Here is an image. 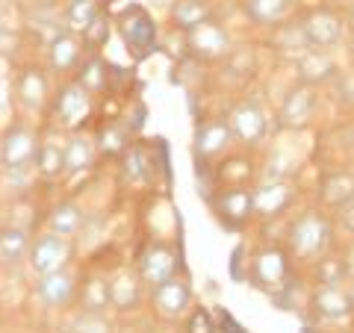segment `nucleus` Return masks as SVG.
Returning a JSON list of instances; mask_svg holds the SVG:
<instances>
[{
	"mask_svg": "<svg viewBox=\"0 0 354 333\" xmlns=\"http://www.w3.org/2000/svg\"><path fill=\"white\" fill-rule=\"evenodd\" d=\"M348 57H351V62H354V39H351V44H348Z\"/></svg>",
	"mask_w": 354,
	"mask_h": 333,
	"instance_id": "42",
	"label": "nucleus"
},
{
	"mask_svg": "<svg viewBox=\"0 0 354 333\" xmlns=\"http://www.w3.org/2000/svg\"><path fill=\"white\" fill-rule=\"evenodd\" d=\"M313 115H316V88L298 83L295 88L286 92V97L278 106V127L301 133L313 124Z\"/></svg>",
	"mask_w": 354,
	"mask_h": 333,
	"instance_id": "10",
	"label": "nucleus"
},
{
	"mask_svg": "<svg viewBox=\"0 0 354 333\" xmlns=\"http://www.w3.org/2000/svg\"><path fill=\"white\" fill-rule=\"evenodd\" d=\"M95 157H97L95 139H88L80 130L71 133V136L65 139V177H80L86 171H92Z\"/></svg>",
	"mask_w": 354,
	"mask_h": 333,
	"instance_id": "21",
	"label": "nucleus"
},
{
	"mask_svg": "<svg viewBox=\"0 0 354 333\" xmlns=\"http://www.w3.org/2000/svg\"><path fill=\"white\" fill-rule=\"evenodd\" d=\"M142 277L139 272L130 274V272H118L115 277H109V298H113V307L127 313V310H136L142 304Z\"/></svg>",
	"mask_w": 354,
	"mask_h": 333,
	"instance_id": "23",
	"label": "nucleus"
},
{
	"mask_svg": "<svg viewBox=\"0 0 354 333\" xmlns=\"http://www.w3.org/2000/svg\"><path fill=\"white\" fill-rule=\"evenodd\" d=\"M15 97H18V104L24 113H30V115L41 113L50 101V80H48V74H44V68L27 65L15 80Z\"/></svg>",
	"mask_w": 354,
	"mask_h": 333,
	"instance_id": "17",
	"label": "nucleus"
},
{
	"mask_svg": "<svg viewBox=\"0 0 354 333\" xmlns=\"http://www.w3.org/2000/svg\"><path fill=\"white\" fill-rule=\"evenodd\" d=\"M351 201H354V171L337 169V171H328L322 180H319V204L325 209L339 213V209Z\"/></svg>",
	"mask_w": 354,
	"mask_h": 333,
	"instance_id": "20",
	"label": "nucleus"
},
{
	"mask_svg": "<svg viewBox=\"0 0 354 333\" xmlns=\"http://www.w3.org/2000/svg\"><path fill=\"white\" fill-rule=\"evenodd\" d=\"M342 274L346 269L337 260H319V283H342Z\"/></svg>",
	"mask_w": 354,
	"mask_h": 333,
	"instance_id": "38",
	"label": "nucleus"
},
{
	"mask_svg": "<svg viewBox=\"0 0 354 333\" xmlns=\"http://www.w3.org/2000/svg\"><path fill=\"white\" fill-rule=\"evenodd\" d=\"M227 121L234 127V136L242 148H260L266 136H269V115L260 106V101L245 97L227 113Z\"/></svg>",
	"mask_w": 354,
	"mask_h": 333,
	"instance_id": "7",
	"label": "nucleus"
},
{
	"mask_svg": "<svg viewBox=\"0 0 354 333\" xmlns=\"http://www.w3.org/2000/svg\"><path fill=\"white\" fill-rule=\"evenodd\" d=\"M124 39L136 53H148L157 41V30H153L151 18L142 12V9H127L124 12Z\"/></svg>",
	"mask_w": 354,
	"mask_h": 333,
	"instance_id": "24",
	"label": "nucleus"
},
{
	"mask_svg": "<svg viewBox=\"0 0 354 333\" xmlns=\"http://www.w3.org/2000/svg\"><path fill=\"white\" fill-rule=\"evenodd\" d=\"M339 225H342V230L354 236V201L339 209Z\"/></svg>",
	"mask_w": 354,
	"mask_h": 333,
	"instance_id": "40",
	"label": "nucleus"
},
{
	"mask_svg": "<svg viewBox=\"0 0 354 333\" xmlns=\"http://www.w3.org/2000/svg\"><path fill=\"white\" fill-rule=\"evenodd\" d=\"M92 109H95V95L88 92L86 86H80L77 80H68L57 88L53 95V124L77 133L88 118H92Z\"/></svg>",
	"mask_w": 354,
	"mask_h": 333,
	"instance_id": "2",
	"label": "nucleus"
},
{
	"mask_svg": "<svg viewBox=\"0 0 354 333\" xmlns=\"http://www.w3.org/2000/svg\"><path fill=\"white\" fill-rule=\"evenodd\" d=\"M124 180L127 183H145L148 180V157L139 145H133L124 153Z\"/></svg>",
	"mask_w": 354,
	"mask_h": 333,
	"instance_id": "34",
	"label": "nucleus"
},
{
	"mask_svg": "<svg viewBox=\"0 0 354 333\" xmlns=\"http://www.w3.org/2000/svg\"><path fill=\"white\" fill-rule=\"evenodd\" d=\"M295 71H298V83L304 86H330L342 74L337 59L330 57V50H307L295 59Z\"/></svg>",
	"mask_w": 354,
	"mask_h": 333,
	"instance_id": "19",
	"label": "nucleus"
},
{
	"mask_svg": "<svg viewBox=\"0 0 354 333\" xmlns=\"http://www.w3.org/2000/svg\"><path fill=\"white\" fill-rule=\"evenodd\" d=\"M83 50H86V41L77 36V32L65 30V32H53L50 41H48V65L53 74H77V68L83 65Z\"/></svg>",
	"mask_w": 354,
	"mask_h": 333,
	"instance_id": "15",
	"label": "nucleus"
},
{
	"mask_svg": "<svg viewBox=\"0 0 354 333\" xmlns=\"http://www.w3.org/2000/svg\"><path fill=\"white\" fill-rule=\"evenodd\" d=\"M298 171V157L292 151H283V148H274L266 160V169L263 177L266 180H292V174Z\"/></svg>",
	"mask_w": 354,
	"mask_h": 333,
	"instance_id": "31",
	"label": "nucleus"
},
{
	"mask_svg": "<svg viewBox=\"0 0 354 333\" xmlns=\"http://www.w3.org/2000/svg\"><path fill=\"white\" fill-rule=\"evenodd\" d=\"M68 263H71V239L48 230L32 242L30 257H27V269L32 277H44V274L68 269Z\"/></svg>",
	"mask_w": 354,
	"mask_h": 333,
	"instance_id": "5",
	"label": "nucleus"
},
{
	"mask_svg": "<svg viewBox=\"0 0 354 333\" xmlns=\"http://www.w3.org/2000/svg\"><path fill=\"white\" fill-rule=\"evenodd\" d=\"M295 201V186L290 180H263L254 186V216L269 221L283 216Z\"/></svg>",
	"mask_w": 354,
	"mask_h": 333,
	"instance_id": "13",
	"label": "nucleus"
},
{
	"mask_svg": "<svg viewBox=\"0 0 354 333\" xmlns=\"http://www.w3.org/2000/svg\"><path fill=\"white\" fill-rule=\"evenodd\" d=\"M307 44L313 50H334L346 39V21L334 9H313L301 18Z\"/></svg>",
	"mask_w": 354,
	"mask_h": 333,
	"instance_id": "8",
	"label": "nucleus"
},
{
	"mask_svg": "<svg viewBox=\"0 0 354 333\" xmlns=\"http://www.w3.org/2000/svg\"><path fill=\"white\" fill-rule=\"evenodd\" d=\"M62 15H65V24H68L71 32H77V36H86V30L92 27L97 18H101V9H97L95 0H68Z\"/></svg>",
	"mask_w": 354,
	"mask_h": 333,
	"instance_id": "29",
	"label": "nucleus"
},
{
	"mask_svg": "<svg viewBox=\"0 0 354 333\" xmlns=\"http://www.w3.org/2000/svg\"><path fill=\"white\" fill-rule=\"evenodd\" d=\"M177 269H180V260H177V254L169 245H162V242H151V245H145V251L139 254V277L151 289L177 277Z\"/></svg>",
	"mask_w": 354,
	"mask_h": 333,
	"instance_id": "14",
	"label": "nucleus"
},
{
	"mask_svg": "<svg viewBox=\"0 0 354 333\" xmlns=\"http://www.w3.org/2000/svg\"><path fill=\"white\" fill-rule=\"evenodd\" d=\"M151 304H153V313H157L162 321H169V325L183 321L195 310L192 307V286H189V280L177 274V277H171V280L153 286L151 289Z\"/></svg>",
	"mask_w": 354,
	"mask_h": 333,
	"instance_id": "6",
	"label": "nucleus"
},
{
	"mask_svg": "<svg viewBox=\"0 0 354 333\" xmlns=\"http://www.w3.org/2000/svg\"><path fill=\"white\" fill-rule=\"evenodd\" d=\"M295 0H242V15L257 27H281Z\"/></svg>",
	"mask_w": 354,
	"mask_h": 333,
	"instance_id": "22",
	"label": "nucleus"
},
{
	"mask_svg": "<svg viewBox=\"0 0 354 333\" xmlns=\"http://www.w3.org/2000/svg\"><path fill=\"white\" fill-rule=\"evenodd\" d=\"M213 318L204 307H195L189 316H186V333H213Z\"/></svg>",
	"mask_w": 354,
	"mask_h": 333,
	"instance_id": "37",
	"label": "nucleus"
},
{
	"mask_svg": "<svg viewBox=\"0 0 354 333\" xmlns=\"http://www.w3.org/2000/svg\"><path fill=\"white\" fill-rule=\"evenodd\" d=\"M39 148H41V139L32 127H27V124L6 127L3 139H0V165H3V171L36 169Z\"/></svg>",
	"mask_w": 354,
	"mask_h": 333,
	"instance_id": "3",
	"label": "nucleus"
},
{
	"mask_svg": "<svg viewBox=\"0 0 354 333\" xmlns=\"http://www.w3.org/2000/svg\"><path fill=\"white\" fill-rule=\"evenodd\" d=\"M310 307L319 321L337 325V321H348L354 316V295L342 283H319L310 295Z\"/></svg>",
	"mask_w": 354,
	"mask_h": 333,
	"instance_id": "9",
	"label": "nucleus"
},
{
	"mask_svg": "<svg viewBox=\"0 0 354 333\" xmlns=\"http://www.w3.org/2000/svg\"><path fill=\"white\" fill-rule=\"evenodd\" d=\"M209 204H213L216 216L225 221L227 227L236 230L254 216V189H248L245 183L225 186V189H218V195L209 198Z\"/></svg>",
	"mask_w": 354,
	"mask_h": 333,
	"instance_id": "12",
	"label": "nucleus"
},
{
	"mask_svg": "<svg viewBox=\"0 0 354 333\" xmlns=\"http://www.w3.org/2000/svg\"><path fill=\"white\" fill-rule=\"evenodd\" d=\"M106 39H109V24H106L104 18H97L95 24L86 30V36H83V41L88 44V48H101V44H104Z\"/></svg>",
	"mask_w": 354,
	"mask_h": 333,
	"instance_id": "39",
	"label": "nucleus"
},
{
	"mask_svg": "<svg viewBox=\"0 0 354 333\" xmlns=\"http://www.w3.org/2000/svg\"><path fill=\"white\" fill-rule=\"evenodd\" d=\"M348 24H351V27H354V3H351V6H348Z\"/></svg>",
	"mask_w": 354,
	"mask_h": 333,
	"instance_id": "41",
	"label": "nucleus"
},
{
	"mask_svg": "<svg viewBox=\"0 0 354 333\" xmlns=\"http://www.w3.org/2000/svg\"><path fill=\"white\" fill-rule=\"evenodd\" d=\"M234 142H236V136H234V127H230L227 118H209V121H204V124L195 127V136H192L195 162L218 160L221 153L230 151Z\"/></svg>",
	"mask_w": 354,
	"mask_h": 333,
	"instance_id": "11",
	"label": "nucleus"
},
{
	"mask_svg": "<svg viewBox=\"0 0 354 333\" xmlns=\"http://www.w3.org/2000/svg\"><path fill=\"white\" fill-rule=\"evenodd\" d=\"M334 245V221L322 209H304L286 230V251L298 263H319Z\"/></svg>",
	"mask_w": 354,
	"mask_h": 333,
	"instance_id": "1",
	"label": "nucleus"
},
{
	"mask_svg": "<svg viewBox=\"0 0 354 333\" xmlns=\"http://www.w3.org/2000/svg\"><path fill=\"white\" fill-rule=\"evenodd\" d=\"M30 248H32V242H30L24 227L6 225L0 230V260H3V269H9V265L15 269L18 263H24L30 257Z\"/></svg>",
	"mask_w": 354,
	"mask_h": 333,
	"instance_id": "26",
	"label": "nucleus"
},
{
	"mask_svg": "<svg viewBox=\"0 0 354 333\" xmlns=\"http://www.w3.org/2000/svg\"><path fill=\"white\" fill-rule=\"evenodd\" d=\"M36 174L44 177V180L65 177V142L62 139H57V136L41 139L39 160H36Z\"/></svg>",
	"mask_w": 354,
	"mask_h": 333,
	"instance_id": "27",
	"label": "nucleus"
},
{
	"mask_svg": "<svg viewBox=\"0 0 354 333\" xmlns=\"http://www.w3.org/2000/svg\"><path fill=\"white\" fill-rule=\"evenodd\" d=\"M36 301L48 310H62L74 304L77 298V277L62 269V272H53V274H44V277H36Z\"/></svg>",
	"mask_w": 354,
	"mask_h": 333,
	"instance_id": "18",
	"label": "nucleus"
},
{
	"mask_svg": "<svg viewBox=\"0 0 354 333\" xmlns=\"http://www.w3.org/2000/svg\"><path fill=\"white\" fill-rule=\"evenodd\" d=\"M330 86H334V97H337V104L354 109V74H339Z\"/></svg>",
	"mask_w": 354,
	"mask_h": 333,
	"instance_id": "36",
	"label": "nucleus"
},
{
	"mask_svg": "<svg viewBox=\"0 0 354 333\" xmlns=\"http://www.w3.org/2000/svg\"><path fill=\"white\" fill-rule=\"evenodd\" d=\"M186 44H189L192 57L213 62L230 53V32L221 24H216V21H204L201 27L186 32Z\"/></svg>",
	"mask_w": 354,
	"mask_h": 333,
	"instance_id": "16",
	"label": "nucleus"
},
{
	"mask_svg": "<svg viewBox=\"0 0 354 333\" xmlns=\"http://www.w3.org/2000/svg\"><path fill=\"white\" fill-rule=\"evenodd\" d=\"M292 277V263H290V251L281 248H260L251 260V280L257 289L278 295L281 289L290 286Z\"/></svg>",
	"mask_w": 354,
	"mask_h": 333,
	"instance_id": "4",
	"label": "nucleus"
},
{
	"mask_svg": "<svg viewBox=\"0 0 354 333\" xmlns=\"http://www.w3.org/2000/svg\"><path fill=\"white\" fill-rule=\"evenodd\" d=\"M95 145H97V153H104V157H124V153L130 151V136L121 124L109 121V124H104L101 130H97Z\"/></svg>",
	"mask_w": 354,
	"mask_h": 333,
	"instance_id": "30",
	"label": "nucleus"
},
{
	"mask_svg": "<svg viewBox=\"0 0 354 333\" xmlns=\"http://www.w3.org/2000/svg\"><path fill=\"white\" fill-rule=\"evenodd\" d=\"M106 307H113V298H109V277H92V280L83 286V310L104 313Z\"/></svg>",
	"mask_w": 354,
	"mask_h": 333,
	"instance_id": "33",
	"label": "nucleus"
},
{
	"mask_svg": "<svg viewBox=\"0 0 354 333\" xmlns=\"http://www.w3.org/2000/svg\"><path fill=\"white\" fill-rule=\"evenodd\" d=\"M80 86H86L92 95H101L106 88V62L101 57H86L83 65L77 68V77H74Z\"/></svg>",
	"mask_w": 354,
	"mask_h": 333,
	"instance_id": "32",
	"label": "nucleus"
},
{
	"mask_svg": "<svg viewBox=\"0 0 354 333\" xmlns=\"http://www.w3.org/2000/svg\"><path fill=\"white\" fill-rule=\"evenodd\" d=\"M351 295H354V286H351Z\"/></svg>",
	"mask_w": 354,
	"mask_h": 333,
	"instance_id": "43",
	"label": "nucleus"
},
{
	"mask_svg": "<svg viewBox=\"0 0 354 333\" xmlns=\"http://www.w3.org/2000/svg\"><path fill=\"white\" fill-rule=\"evenodd\" d=\"M83 227V209L71 204V201H62L50 209V216H48V230L53 233H59V236H68L74 239L77 233H80Z\"/></svg>",
	"mask_w": 354,
	"mask_h": 333,
	"instance_id": "28",
	"label": "nucleus"
},
{
	"mask_svg": "<svg viewBox=\"0 0 354 333\" xmlns=\"http://www.w3.org/2000/svg\"><path fill=\"white\" fill-rule=\"evenodd\" d=\"M71 330H74V333H109V321H106L104 313H95V310H83V313L74 318Z\"/></svg>",
	"mask_w": 354,
	"mask_h": 333,
	"instance_id": "35",
	"label": "nucleus"
},
{
	"mask_svg": "<svg viewBox=\"0 0 354 333\" xmlns=\"http://www.w3.org/2000/svg\"><path fill=\"white\" fill-rule=\"evenodd\" d=\"M204 21H213L209 0H174L171 3V24L177 30L189 32L195 27H201Z\"/></svg>",
	"mask_w": 354,
	"mask_h": 333,
	"instance_id": "25",
	"label": "nucleus"
}]
</instances>
